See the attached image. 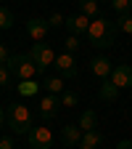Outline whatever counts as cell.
<instances>
[{"label":"cell","mask_w":132,"mask_h":149,"mask_svg":"<svg viewBox=\"0 0 132 149\" xmlns=\"http://www.w3.org/2000/svg\"><path fill=\"white\" fill-rule=\"evenodd\" d=\"M29 59L34 61V67H37V74H42L48 67H53V61H55V53L50 51V45H45V43H34L32 48H29Z\"/></svg>","instance_id":"3957f363"},{"label":"cell","mask_w":132,"mask_h":149,"mask_svg":"<svg viewBox=\"0 0 132 149\" xmlns=\"http://www.w3.org/2000/svg\"><path fill=\"white\" fill-rule=\"evenodd\" d=\"M116 22H111V19L106 16H98V19H92L90 22V29H87V40L90 45H95V48H111L116 43Z\"/></svg>","instance_id":"6da1fadb"},{"label":"cell","mask_w":132,"mask_h":149,"mask_svg":"<svg viewBox=\"0 0 132 149\" xmlns=\"http://www.w3.org/2000/svg\"><path fill=\"white\" fill-rule=\"evenodd\" d=\"M29 149H50L53 146V133L48 125H34L29 133H27Z\"/></svg>","instance_id":"5b68a950"},{"label":"cell","mask_w":132,"mask_h":149,"mask_svg":"<svg viewBox=\"0 0 132 149\" xmlns=\"http://www.w3.org/2000/svg\"><path fill=\"white\" fill-rule=\"evenodd\" d=\"M8 83H11V72H8V67H5V64H0V85L5 88Z\"/></svg>","instance_id":"d4e9b609"},{"label":"cell","mask_w":132,"mask_h":149,"mask_svg":"<svg viewBox=\"0 0 132 149\" xmlns=\"http://www.w3.org/2000/svg\"><path fill=\"white\" fill-rule=\"evenodd\" d=\"M77 125L85 130V133H87V130H95V125H98V115H95L92 109H85L82 115H79V123H77Z\"/></svg>","instance_id":"2e32d148"},{"label":"cell","mask_w":132,"mask_h":149,"mask_svg":"<svg viewBox=\"0 0 132 149\" xmlns=\"http://www.w3.org/2000/svg\"><path fill=\"white\" fill-rule=\"evenodd\" d=\"M116 29L132 35V13H119V19H116Z\"/></svg>","instance_id":"d6986e66"},{"label":"cell","mask_w":132,"mask_h":149,"mask_svg":"<svg viewBox=\"0 0 132 149\" xmlns=\"http://www.w3.org/2000/svg\"><path fill=\"white\" fill-rule=\"evenodd\" d=\"M48 22H45V19H29V22H27V35L32 37V40L34 43H42L45 40V35H48Z\"/></svg>","instance_id":"9c48e42d"},{"label":"cell","mask_w":132,"mask_h":149,"mask_svg":"<svg viewBox=\"0 0 132 149\" xmlns=\"http://www.w3.org/2000/svg\"><path fill=\"white\" fill-rule=\"evenodd\" d=\"M3 123H5V109L0 107V125H3Z\"/></svg>","instance_id":"f1b7e54d"},{"label":"cell","mask_w":132,"mask_h":149,"mask_svg":"<svg viewBox=\"0 0 132 149\" xmlns=\"http://www.w3.org/2000/svg\"><path fill=\"white\" fill-rule=\"evenodd\" d=\"M98 96H101L103 101H116V99H119V88L106 77V80L101 83V88H98Z\"/></svg>","instance_id":"4fadbf2b"},{"label":"cell","mask_w":132,"mask_h":149,"mask_svg":"<svg viewBox=\"0 0 132 149\" xmlns=\"http://www.w3.org/2000/svg\"><path fill=\"white\" fill-rule=\"evenodd\" d=\"M0 149H13V139L11 136H3V139H0Z\"/></svg>","instance_id":"484cf974"},{"label":"cell","mask_w":132,"mask_h":149,"mask_svg":"<svg viewBox=\"0 0 132 149\" xmlns=\"http://www.w3.org/2000/svg\"><path fill=\"white\" fill-rule=\"evenodd\" d=\"M77 101H79V96H77V93H71V91L61 93V107H77Z\"/></svg>","instance_id":"7402d4cb"},{"label":"cell","mask_w":132,"mask_h":149,"mask_svg":"<svg viewBox=\"0 0 132 149\" xmlns=\"http://www.w3.org/2000/svg\"><path fill=\"white\" fill-rule=\"evenodd\" d=\"M53 67L58 69V74H61V77H77V67H74V59H71V53L55 56Z\"/></svg>","instance_id":"30bf717a"},{"label":"cell","mask_w":132,"mask_h":149,"mask_svg":"<svg viewBox=\"0 0 132 149\" xmlns=\"http://www.w3.org/2000/svg\"><path fill=\"white\" fill-rule=\"evenodd\" d=\"M8 59H11V56H8V51H5V45H3V43H0V64H8Z\"/></svg>","instance_id":"4316f807"},{"label":"cell","mask_w":132,"mask_h":149,"mask_svg":"<svg viewBox=\"0 0 132 149\" xmlns=\"http://www.w3.org/2000/svg\"><path fill=\"white\" fill-rule=\"evenodd\" d=\"M111 8L116 13H129L132 11V0H111Z\"/></svg>","instance_id":"44dd1931"},{"label":"cell","mask_w":132,"mask_h":149,"mask_svg":"<svg viewBox=\"0 0 132 149\" xmlns=\"http://www.w3.org/2000/svg\"><path fill=\"white\" fill-rule=\"evenodd\" d=\"M101 144H103V136L98 133V130H87V133H82L79 149H98Z\"/></svg>","instance_id":"5bb4252c"},{"label":"cell","mask_w":132,"mask_h":149,"mask_svg":"<svg viewBox=\"0 0 132 149\" xmlns=\"http://www.w3.org/2000/svg\"><path fill=\"white\" fill-rule=\"evenodd\" d=\"M5 123H8V128L13 130V133H18V136H24V133H29V130L34 128L32 125V112H29V107L27 104H8V112H5Z\"/></svg>","instance_id":"7a4b0ae2"},{"label":"cell","mask_w":132,"mask_h":149,"mask_svg":"<svg viewBox=\"0 0 132 149\" xmlns=\"http://www.w3.org/2000/svg\"><path fill=\"white\" fill-rule=\"evenodd\" d=\"M106 3H111V0H106Z\"/></svg>","instance_id":"f546056e"},{"label":"cell","mask_w":132,"mask_h":149,"mask_svg":"<svg viewBox=\"0 0 132 149\" xmlns=\"http://www.w3.org/2000/svg\"><path fill=\"white\" fill-rule=\"evenodd\" d=\"M116 149H132V141H119Z\"/></svg>","instance_id":"83f0119b"},{"label":"cell","mask_w":132,"mask_h":149,"mask_svg":"<svg viewBox=\"0 0 132 149\" xmlns=\"http://www.w3.org/2000/svg\"><path fill=\"white\" fill-rule=\"evenodd\" d=\"M82 133H85V130H82L79 125H66V128L61 130V141H64L66 146H74V144L82 141Z\"/></svg>","instance_id":"7c38bea8"},{"label":"cell","mask_w":132,"mask_h":149,"mask_svg":"<svg viewBox=\"0 0 132 149\" xmlns=\"http://www.w3.org/2000/svg\"><path fill=\"white\" fill-rule=\"evenodd\" d=\"M13 27V13L8 8H0V29H11Z\"/></svg>","instance_id":"ffe728a7"},{"label":"cell","mask_w":132,"mask_h":149,"mask_svg":"<svg viewBox=\"0 0 132 149\" xmlns=\"http://www.w3.org/2000/svg\"><path fill=\"white\" fill-rule=\"evenodd\" d=\"M64 22H66L64 13H53V16L48 19V27H64Z\"/></svg>","instance_id":"cb8c5ba5"},{"label":"cell","mask_w":132,"mask_h":149,"mask_svg":"<svg viewBox=\"0 0 132 149\" xmlns=\"http://www.w3.org/2000/svg\"><path fill=\"white\" fill-rule=\"evenodd\" d=\"M40 88L42 85H37L34 80H21V83H18V93H21V96H34Z\"/></svg>","instance_id":"ac0fdd59"},{"label":"cell","mask_w":132,"mask_h":149,"mask_svg":"<svg viewBox=\"0 0 132 149\" xmlns=\"http://www.w3.org/2000/svg\"><path fill=\"white\" fill-rule=\"evenodd\" d=\"M79 3V13H85L90 22L101 16V8H98V0H77Z\"/></svg>","instance_id":"9a60e30c"},{"label":"cell","mask_w":132,"mask_h":149,"mask_svg":"<svg viewBox=\"0 0 132 149\" xmlns=\"http://www.w3.org/2000/svg\"><path fill=\"white\" fill-rule=\"evenodd\" d=\"M58 109H61V99L55 96V93H48V96L40 99V115L45 120H53L55 115H58Z\"/></svg>","instance_id":"52a82bcc"},{"label":"cell","mask_w":132,"mask_h":149,"mask_svg":"<svg viewBox=\"0 0 132 149\" xmlns=\"http://www.w3.org/2000/svg\"><path fill=\"white\" fill-rule=\"evenodd\" d=\"M42 88H45L48 93H61V91H64V80H61V77H45V80H42Z\"/></svg>","instance_id":"e0dca14e"},{"label":"cell","mask_w":132,"mask_h":149,"mask_svg":"<svg viewBox=\"0 0 132 149\" xmlns=\"http://www.w3.org/2000/svg\"><path fill=\"white\" fill-rule=\"evenodd\" d=\"M111 83H114L119 91L122 88H132V67L129 64H116L111 69Z\"/></svg>","instance_id":"8992f818"},{"label":"cell","mask_w":132,"mask_h":149,"mask_svg":"<svg viewBox=\"0 0 132 149\" xmlns=\"http://www.w3.org/2000/svg\"><path fill=\"white\" fill-rule=\"evenodd\" d=\"M66 29H69V35H87V29H90V19L85 16V13H77V16H69L66 19Z\"/></svg>","instance_id":"ba28073f"},{"label":"cell","mask_w":132,"mask_h":149,"mask_svg":"<svg viewBox=\"0 0 132 149\" xmlns=\"http://www.w3.org/2000/svg\"><path fill=\"white\" fill-rule=\"evenodd\" d=\"M90 72H92V74H98L101 80H106L108 74H111V61L106 59V56H95V59L90 61Z\"/></svg>","instance_id":"8fae6325"},{"label":"cell","mask_w":132,"mask_h":149,"mask_svg":"<svg viewBox=\"0 0 132 149\" xmlns=\"http://www.w3.org/2000/svg\"><path fill=\"white\" fill-rule=\"evenodd\" d=\"M5 67H8L11 74H18L21 80H32L37 74V67H34V61L29 59V56H11Z\"/></svg>","instance_id":"277c9868"},{"label":"cell","mask_w":132,"mask_h":149,"mask_svg":"<svg viewBox=\"0 0 132 149\" xmlns=\"http://www.w3.org/2000/svg\"><path fill=\"white\" fill-rule=\"evenodd\" d=\"M79 45H82V43H79V37H77V35H69V37H66V51H69V53H71V51H77Z\"/></svg>","instance_id":"603a6c76"}]
</instances>
